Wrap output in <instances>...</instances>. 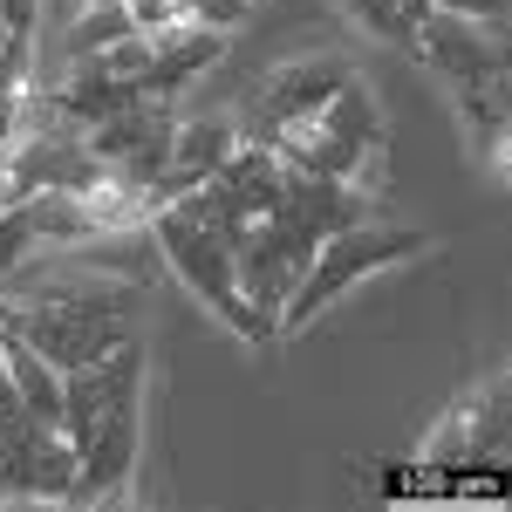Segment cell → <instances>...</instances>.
Masks as SVG:
<instances>
[{
    "label": "cell",
    "mask_w": 512,
    "mask_h": 512,
    "mask_svg": "<svg viewBox=\"0 0 512 512\" xmlns=\"http://www.w3.org/2000/svg\"><path fill=\"white\" fill-rule=\"evenodd\" d=\"M308 253H315V233L294 226L287 212L253 219L246 239L233 246V280H239L246 315H253V349H274L280 342V308H287V294L308 274Z\"/></svg>",
    "instance_id": "cell-4"
},
{
    "label": "cell",
    "mask_w": 512,
    "mask_h": 512,
    "mask_svg": "<svg viewBox=\"0 0 512 512\" xmlns=\"http://www.w3.org/2000/svg\"><path fill=\"white\" fill-rule=\"evenodd\" d=\"M144 226H151V239L164 246L171 274L185 280V287H192V294H198V301H205L219 321H226L233 335H246V342H253V315H246L239 280H233V239L212 233V226L192 212V198H171V205H158Z\"/></svg>",
    "instance_id": "cell-5"
},
{
    "label": "cell",
    "mask_w": 512,
    "mask_h": 512,
    "mask_svg": "<svg viewBox=\"0 0 512 512\" xmlns=\"http://www.w3.org/2000/svg\"><path fill=\"white\" fill-rule=\"evenodd\" d=\"M424 253H431V233H424V226H376V219H355L342 233L315 239L308 274H301V287H294L287 308H280V342L301 335L321 308H335L355 280L383 274V267H403V260H424Z\"/></svg>",
    "instance_id": "cell-3"
},
{
    "label": "cell",
    "mask_w": 512,
    "mask_h": 512,
    "mask_svg": "<svg viewBox=\"0 0 512 512\" xmlns=\"http://www.w3.org/2000/svg\"><path fill=\"white\" fill-rule=\"evenodd\" d=\"M287 171H315V178H342L376 192L383 185V151H390V117L376 103V89L362 76H349L301 130H287L274 144Z\"/></svg>",
    "instance_id": "cell-1"
},
{
    "label": "cell",
    "mask_w": 512,
    "mask_h": 512,
    "mask_svg": "<svg viewBox=\"0 0 512 512\" xmlns=\"http://www.w3.org/2000/svg\"><path fill=\"white\" fill-rule=\"evenodd\" d=\"M431 7L465 14V21H485V28H506V14H512V0H431Z\"/></svg>",
    "instance_id": "cell-17"
},
{
    "label": "cell",
    "mask_w": 512,
    "mask_h": 512,
    "mask_svg": "<svg viewBox=\"0 0 512 512\" xmlns=\"http://www.w3.org/2000/svg\"><path fill=\"white\" fill-rule=\"evenodd\" d=\"M472 458V437H465V410H444L437 417V431L424 437V465L444 472V465H465Z\"/></svg>",
    "instance_id": "cell-16"
},
{
    "label": "cell",
    "mask_w": 512,
    "mask_h": 512,
    "mask_svg": "<svg viewBox=\"0 0 512 512\" xmlns=\"http://www.w3.org/2000/svg\"><path fill=\"white\" fill-rule=\"evenodd\" d=\"M123 35H137L130 28V0H82L76 14H69V62H82V55H103V48H117Z\"/></svg>",
    "instance_id": "cell-13"
},
{
    "label": "cell",
    "mask_w": 512,
    "mask_h": 512,
    "mask_svg": "<svg viewBox=\"0 0 512 512\" xmlns=\"http://www.w3.org/2000/svg\"><path fill=\"white\" fill-rule=\"evenodd\" d=\"M458 117H465V130H472V151L485 158V171L492 178H506L512 171V96L506 82H485V89H465L458 96Z\"/></svg>",
    "instance_id": "cell-12"
},
{
    "label": "cell",
    "mask_w": 512,
    "mask_h": 512,
    "mask_svg": "<svg viewBox=\"0 0 512 512\" xmlns=\"http://www.w3.org/2000/svg\"><path fill=\"white\" fill-rule=\"evenodd\" d=\"M465 410V437H472V458H499V444H506V417H512V383L506 376H492L478 396L458 403Z\"/></svg>",
    "instance_id": "cell-14"
},
{
    "label": "cell",
    "mask_w": 512,
    "mask_h": 512,
    "mask_svg": "<svg viewBox=\"0 0 512 512\" xmlns=\"http://www.w3.org/2000/svg\"><path fill=\"white\" fill-rule=\"evenodd\" d=\"M342 7H349V21H362L369 35L390 41V48H410V41H417V28L403 21V7H396V0H342Z\"/></svg>",
    "instance_id": "cell-15"
},
{
    "label": "cell",
    "mask_w": 512,
    "mask_h": 512,
    "mask_svg": "<svg viewBox=\"0 0 512 512\" xmlns=\"http://www.w3.org/2000/svg\"><path fill=\"white\" fill-rule=\"evenodd\" d=\"M349 76H355V69L342 62V55H301V62H280L274 76L260 82L246 103H239V117H233L239 137L274 151L280 137H287V130H301V123L315 117V110H321V103H328V96H335Z\"/></svg>",
    "instance_id": "cell-6"
},
{
    "label": "cell",
    "mask_w": 512,
    "mask_h": 512,
    "mask_svg": "<svg viewBox=\"0 0 512 512\" xmlns=\"http://www.w3.org/2000/svg\"><path fill=\"white\" fill-rule=\"evenodd\" d=\"M410 55H424L437 76L451 82V96L485 89V82H506V69H512V62H506V35H499V28L465 21V14H444V7H431V14L417 21Z\"/></svg>",
    "instance_id": "cell-8"
},
{
    "label": "cell",
    "mask_w": 512,
    "mask_h": 512,
    "mask_svg": "<svg viewBox=\"0 0 512 512\" xmlns=\"http://www.w3.org/2000/svg\"><path fill=\"white\" fill-rule=\"evenodd\" d=\"M137 444H144V376H130L96 410V424L76 437V506L117 499L130 485V472H137Z\"/></svg>",
    "instance_id": "cell-7"
},
{
    "label": "cell",
    "mask_w": 512,
    "mask_h": 512,
    "mask_svg": "<svg viewBox=\"0 0 512 512\" xmlns=\"http://www.w3.org/2000/svg\"><path fill=\"white\" fill-rule=\"evenodd\" d=\"M233 144H239V123L233 117H178V137H171V158H164V171L151 178V212L158 205H171V198H185L198 192L219 164L233 158Z\"/></svg>",
    "instance_id": "cell-9"
},
{
    "label": "cell",
    "mask_w": 512,
    "mask_h": 512,
    "mask_svg": "<svg viewBox=\"0 0 512 512\" xmlns=\"http://www.w3.org/2000/svg\"><path fill=\"white\" fill-rule=\"evenodd\" d=\"M226 48H233V35L198 28V21H171V28H158V35H151V62H144V96H171V103H178L185 82H198L205 69L226 62Z\"/></svg>",
    "instance_id": "cell-10"
},
{
    "label": "cell",
    "mask_w": 512,
    "mask_h": 512,
    "mask_svg": "<svg viewBox=\"0 0 512 512\" xmlns=\"http://www.w3.org/2000/svg\"><path fill=\"white\" fill-rule=\"evenodd\" d=\"M137 96H144L137 76H117V69H103L96 55H82V62H69V76L55 82L41 103H48L62 123H76V130H96V123H110L117 110H130Z\"/></svg>",
    "instance_id": "cell-11"
},
{
    "label": "cell",
    "mask_w": 512,
    "mask_h": 512,
    "mask_svg": "<svg viewBox=\"0 0 512 512\" xmlns=\"http://www.w3.org/2000/svg\"><path fill=\"white\" fill-rule=\"evenodd\" d=\"M14 328L35 342L55 369H82L103 362L137 335V294L110 280V287H55V294H28L14 301Z\"/></svg>",
    "instance_id": "cell-2"
}]
</instances>
